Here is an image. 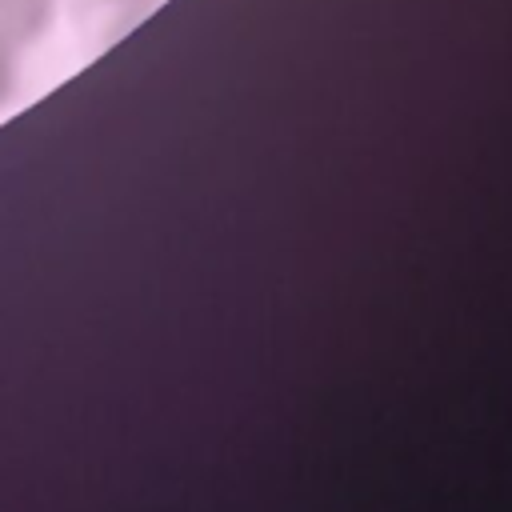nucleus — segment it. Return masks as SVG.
<instances>
[{
  "label": "nucleus",
  "instance_id": "nucleus-1",
  "mask_svg": "<svg viewBox=\"0 0 512 512\" xmlns=\"http://www.w3.org/2000/svg\"><path fill=\"white\" fill-rule=\"evenodd\" d=\"M56 8L60 0H0V36L24 52L40 36H48V28L56 24Z\"/></svg>",
  "mask_w": 512,
  "mask_h": 512
},
{
  "label": "nucleus",
  "instance_id": "nucleus-3",
  "mask_svg": "<svg viewBox=\"0 0 512 512\" xmlns=\"http://www.w3.org/2000/svg\"><path fill=\"white\" fill-rule=\"evenodd\" d=\"M108 4H124V8H144V4H156V0H108Z\"/></svg>",
  "mask_w": 512,
  "mask_h": 512
},
{
  "label": "nucleus",
  "instance_id": "nucleus-2",
  "mask_svg": "<svg viewBox=\"0 0 512 512\" xmlns=\"http://www.w3.org/2000/svg\"><path fill=\"white\" fill-rule=\"evenodd\" d=\"M16 88H20V48L0 36V112L12 104Z\"/></svg>",
  "mask_w": 512,
  "mask_h": 512
}]
</instances>
